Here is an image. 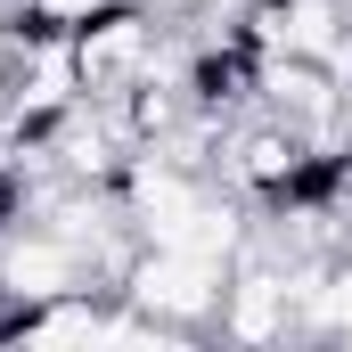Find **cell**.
<instances>
[{
	"instance_id": "cell-1",
	"label": "cell",
	"mask_w": 352,
	"mask_h": 352,
	"mask_svg": "<svg viewBox=\"0 0 352 352\" xmlns=\"http://www.w3.org/2000/svg\"><path fill=\"white\" fill-rule=\"evenodd\" d=\"M221 295H230V263H213V254H188V246H140L131 270H123V303L131 311H148V320H173L188 336H205L213 320H221Z\"/></svg>"
},
{
	"instance_id": "cell-2",
	"label": "cell",
	"mask_w": 352,
	"mask_h": 352,
	"mask_svg": "<svg viewBox=\"0 0 352 352\" xmlns=\"http://www.w3.org/2000/svg\"><path fill=\"white\" fill-rule=\"evenodd\" d=\"M156 33H164V16H148L140 0H115L107 16H90L82 33H74V74H82V98H123V90L148 74Z\"/></svg>"
},
{
	"instance_id": "cell-3",
	"label": "cell",
	"mask_w": 352,
	"mask_h": 352,
	"mask_svg": "<svg viewBox=\"0 0 352 352\" xmlns=\"http://www.w3.org/2000/svg\"><path fill=\"white\" fill-rule=\"evenodd\" d=\"M115 0H33V16L25 25H50V33H82L90 16H107Z\"/></svg>"
}]
</instances>
